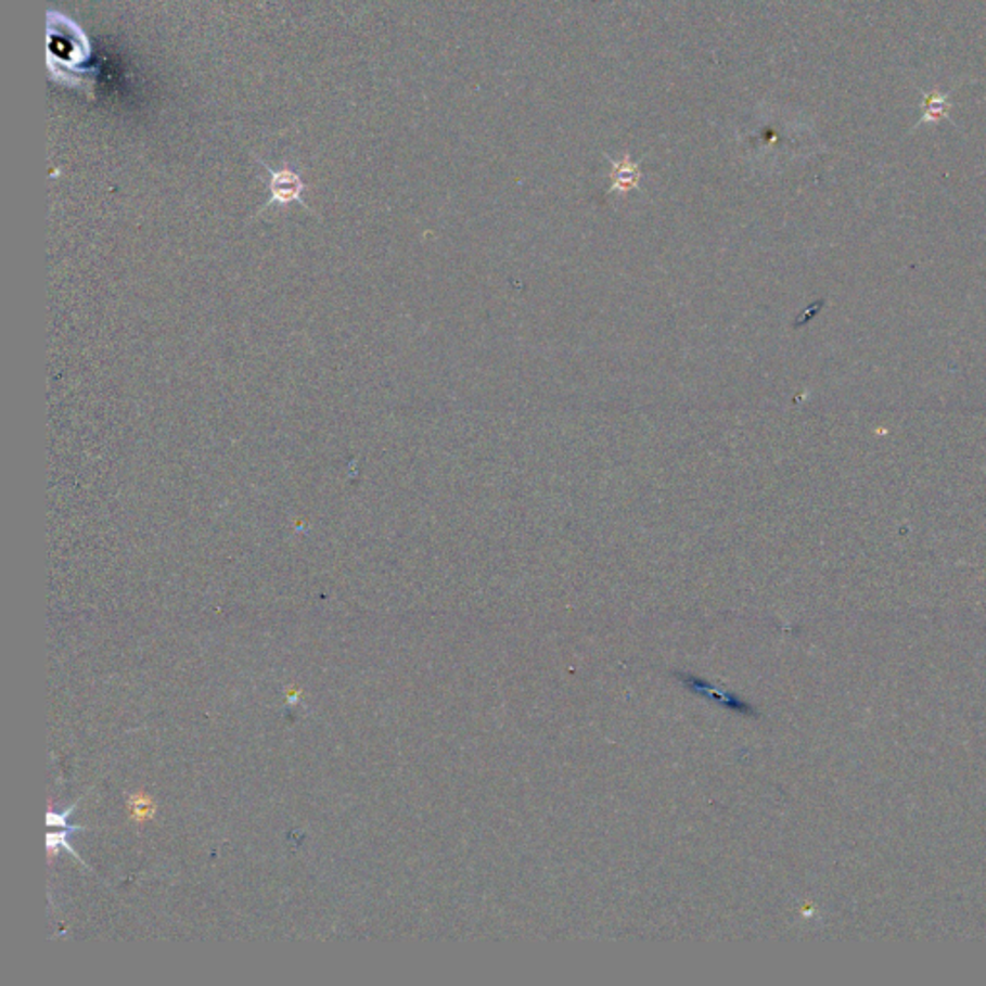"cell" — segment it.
<instances>
[{"instance_id":"6da1fadb","label":"cell","mask_w":986,"mask_h":986,"mask_svg":"<svg viewBox=\"0 0 986 986\" xmlns=\"http://www.w3.org/2000/svg\"><path fill=\"white\" fill-rule=\"evenodd\" d=\"M260 166L267 168L268 174H270V201H268L265 208H268L270 205H290V203H299L300 206L307 205L300 201V195L305 191V181L300 178L299 174L293 172L290 168H283V170H272L267 163H262L258 158ZM262 208V210H265Z\"/></svg>"}]
</instances>
